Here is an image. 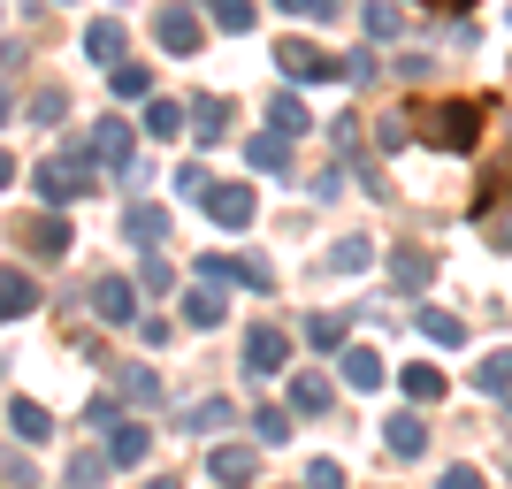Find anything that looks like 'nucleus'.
Here are the masks:
<instances>
[{"label": "nucleus", "mask_w": 512, "mask_h": 489, "mask_svg": "<svg viewBox=\"0 0 512 489\" xmlns=\"http://www.w3.org/2000/svg\"><path fill=\"white\" fill-rule=\"evenodd\" d=\"M276 69H283V85H337V77H352L344 54H321L314 39H283L276 46Z\"/></svg>", "instance_id": "nucleus-1"}, {"label": "nucleus", "mask_w": 512, "mask_h": 489, "mask_svg": "<svg viewBox=\"0 0 512 489\" xmlns=\"http://www.w3.org/2000/svg\"><path fill=\"white\" fill-rule=\"evenodd\" d=\"M31 192L46 199V207H69V199L92 192V161L85 153H62V161H46V169H31Z\"/></svg>", "instance_id": "nucleus-2"}, {"label": "nucleus", "mask_w": 512, "mask_h": 489, "mask_svg": "<svg viewBox=\"0 0 512 489\" xmlns=\"http://www.w3.org/2000/svg\"><path fill=\"white\" fill-rule=\"evenodd\" d=\"M85 161H92L100 176H130V123H123V115H100V123H92Z\"/></svg>", "instance_id": "nucleus-3"}, {"label": "nucleus", "mask_w": 512, "mask_h": 489, "mask_svg": "<svg viewBox=\"0 0 512 489\" xmlns=\"http://www.w3.org/2000/svg\"><path fill=\"white\" fill-rule=\"evenodd\" d=\"M245 375H291V337H283L276 321H260V329H245Z\"/></svg>", "instance_id": "nucleus-4"}, {"label": "nucleus", "mask_w": 512, "mask_h": 489, "mask_svg": "<svg viewBox=\"0 0 512 489\" xmlns=\"http://www.w3.org/2000/svg\"><path fill=\"white\" fill-rule=\"evenodd\" d=\"M253 214H260L253 184H214L207 192V222H222V230H253Z\"/></svg>", "instance_id": "nucleus-5"}, {"label": "nucleus", "mask_w": 512, "mask_h": 489, "mask_svg": "<svg viewBox=\"0 0 512 489\" xmlns=\"http://www.w3.org/2000/svg\"><path fill=\"white\" fill-rule=\"evenodd\" d=\"M92 314H100L107 329H130V321H138V283L130 276H100L92 283Z\"/></svg>", "instance_id": "nucleus-6"}, {"label": "nucleus", "mask_w": 512, "mask_h": 489, "mask_svg": "<svg viewBox=\"0 0 512 489\" xmlns=\"http://www.w3.org/2000/svg\"><path fill=\"white\" fill-rule=\"evenodd\" d=\"M153 39H161V46L176 54V62H184V54H199V39H207V31H199V16L184 8V0H169V8L153 16Z\"/></svg>", "instance_id": "nucleus-7"}, {"label": "nucleus", "mask_w": 512, "mask_h": 489, "mask_svg": "<svg viewBox=\"0 0 512 489\" xmlns=\"http://www.w3.org/2000/svg\"><path fill=\"white\" fill-rule=\"evenodd\" d=\"M207 474H214V489H253L260 459H253V444H214L207 451Z\"/></svg>", "instance_id": "nucleus-8"}, {"label": "nucleus", "mask_w": 512, "mask_h": 489, "mask_svg": "<svg viewBox=\"0 0 512 489\" xmlns=\"http://www.w3.org/2000/svg\"><path fill=\"white\" fill-rule=\"evenodd\" d=\"M123 237L138 253H161V245H169V207H146V199H138V207L123 214Z\"/></svg>", "instance_id": "nucleus-9"}, {"label": "nucleus", "mask_w": 512, "mask_h": 489, "mask_svg": "<svg viewBox=\"0 0 512 489\" xmlns=\"http://www.w3.org/2000/svg\"><path fill=\"white\" fill-rule=\"evenodd\" d=\"M230 123H237V107L222 100V92H199V100H192V130H199V146H222V138H230Z\"/></svg>", "instance_id": "nucleus-10"}, {"label": "nucleus", "mask_w": 512, "mask_h": 489, "mask_svg": "<svg viewBox=\"0 0 512 489\" xmlns=\"http://www.w3.org/2000/svg\"><path fill=\"white\" fill-rule=\"evenodd\" d=\"M428 123H436V130H428L436 146H459V153H467L474 138H482V115H474V107H436Z\"/></svg>", "instance_id": "nucleus-11"}, {"label": "nucleus", "mask_w": 512, "mask_h": 489, "mask_svg": "<svg viewBox=\"0 0 512 489\" xmlns=\"http://www.w3.org/2000/svg\"><path fill=\"white\" fill-rule=\"evenodd\" d=\"M222 314H230V291H214V283L184 291V329H222Z\"/></svg>", "instance_id": "nucleus-12"}, {"label": "nucleus", "mask_w": 512, "mask_h": 489, "mask_svg": "<svg viewBox=\"0 0 512 489\" xmlns=\"http://www.w3.org/2000/svg\"><path fill=\"white\" fill-rule=\"evenodd\" d=\"M123 23H115V16H92L85 23V54H92V62H100V69H123Z\"/></svg>", "instance_id": "nucleus-13"}, {"label": "nucleus", "mask_w": 512, "mask_h": 489, "mask_svg": "<svg viewBox=\"0 0 512 489\" xmlns=\"http://www.w3.org/2000/svg\"><path fill=\"white\" fill-rule=\"evenodd\" d=\"M383 444H390V459H421V451H428V421H421V413H390Z\"/></svg>", "instance_id": "nucleus-14"}, {"label": "nucleus", "mask_w": 512, "mask_h": 489, "mask_svg": "<svg viewBox=\"0 0 512 489\" xmlns=\"http://www.w3.org/2000/svg\"><path fill=\"white\" fill-rule=\"evenodd\" d=\"M8 428H16V444H46L54 436V413L39 398H8Z\"/></svg>", "instance_id": "nucleus-15"}, {"label": "nucleus", "mask_w": 512, "mask_h": 489, "mask_svg": "<svg viewBox=\"0 0 512 489\" xmlns=\"http://www.w3.org/2000/svg\"><path fill=\"white\" fill-rule=\"evenodd\" d=\"M337 367H344V383H352V390H383V352H367V344H344Z\"/></svg>", "instance_id": "nucleus-16"}, {"label": "nucleus", "mask_w": 512, "mask_h": 489, "mask_svg": "<svg viewBox=\"0 0 512 489\" xmlns=\"http://www.w3.org/2000/svg\"><path fill=\"white\" fill-rule=\"evenodd\" d=\"M245 161H253V176H291V138H276V130H260L253 146H245Z\"/></svg>", "instance_id": "nucleus-17"}, {"label": "nucleus", "mask_w": 512, "mask_h": 489, "mask_svg": "<svg viewBox=\"0 0 512 489\" xmlns=\"http://www.w3.org/2000/svg\"><path fill=\"white\" fill-rule=\"evenodd\" d=\"M69 245H77V237H69L62 214H39V222H31V260H69Z\"/></svg>", "instance_id": "nucleus-18"}, {"label": "nucleus", "mask_w": 512, "mask_h": 489, "mask_svg": "<svg viewBox=\"0 0 512 489\" xmlns=\"http://www.w3.org/2000/svg\"><path fill=\"white\" fill-rule=\"evenodd\" d=\"M337 405V390H329V375H314V367H299L291 375V413H329Z\"/></svg>", "instance_id": "nucleus-19"}, {"label": "nucleus", "mask_w": 512, "mask_h": 489, "mask_svg": "<svg viewBox=\"0 0 512 489\" xmlns=\"http://www.w3.org/2000/svg\"><path fill=\"white\" fill-rule=\"evenodd\" d=\"M375 268V237H337L329 245V276H367Z\"/></svg>", "instance_id": "nucleus-20"}, {"label": "nucleus", "mask_w": 512, "mask_h": 489, "mask_svg": "<svg viewBox=\"0 0 512 489\" xmlns=\"http://www.w3.org/2000/svg\"><path fill=\"white\" fill-rule=\"evenodd\" d=\"M146 444H153V428H146V421L107 428V459H115V467H138V459H146Z\"/></svg>", "instance_id": "nucleus-21"}, {"label": "nucleus", "mask_w": 512, "mask_h": 489, "mask_svg": "<svg viewBox=\"0 0 512 489\" xmlns=\"http://www.w3.org/2000/svg\"><path fill=\"white\" fill-rule=\"evenodd\" d=\"M31 306H39V283L23 276V268H0V321L31 314Z\"/></svg>", "instance_id": "nucleus-22"}, {"label": "nucleus", "mask_w": 512, "mask_h": 489, "mask_svg": "<svg viewBox=\"0 0 512 489\" xmlns=\"http://www.w3.org/2000/svg\"><path fill=\"white\" fill-rule=\"evenodd\" d=\"M413 321H421V337H428V344H444V352H459V344H467V321L444 314V306H421Z\"/></svg>", "instance_id": "nucleus-23"}, {"label": "nucleus", "mask_w": 512, "mask_h": 489, "mask_svg": "<svg viewBox=\"0 0 512 489\" xmlns=\"http://www.w3.org/2000/svg\"><path fill=\"white\" fill-rule=\"evenodd\" d=\"M268 123H276V138H306V130H314V115H306L299 92H276V100H268Z\"/></svg>", "instance_id": "nucleus-24"}, {"label": "nucleus", "mask_w": 512, "mask_h": 489, "mask_svg": "<svg viewBox=\"0 0 512 489\" xmlns=\"http://www.w3.org/2000/svg\"><path fill=\"white\" fill-rule=\"evenodd\" d=\"M107 474H115V459H107V451H77L62 482H69V489H107Z\"/></svg>", "instance_id": "nucleus-25"}, {"label": "nucleus", "mask_w": 512, "mask_h": 489, "mask_svg": "<svg viewBox=\"0 0 512 489\" xmlns=\"http://www.w3.org/2000/svg\"><path fill=\"white\" fill-rule=\"evenodd\" d=\"M474 390H490V398H512V344H497L490 360L474 367Z\"/></svg>", "instance_id": "nucleus-26"}, {"label": "nucleus", "mask_w": 512, "mask_h": 489, "mask_svg": "<svg viewBox=\"0 0 512 489\" xmlns=\"http://www.w3.org/2000/svg\"><path fill=\"white\" fill-rule=\"evenodd\" d=\"M230 421H237L230 398H199L192 413H184V428H192V436H214V428H230Z\"/></svg>", "instance_id": "nucleus-27"}, {"label": "nucleus", "mask_w": 512, "mask_h": 489, "mask_svg": "<svg viewBox=\"0 0 512 489\" xmlns=\"http://www.w3.org/2000/svg\"><path fill=\"white\" fill-rule=\"evenodd\" d=\"M184 123H192V107H176V100H146V130H153V138H184Z\"/></svg>", "instance_id": "nucleus-28"}, {"label": "nucleus", "mask_w": 512, "mask_h": 489, "mask_svg": "<svg viewBox=\"0 0 512 489\" xmlns=\"http://www.w3.org/2000/svg\"><path fill=\"white\" fill-rule=\"evenodd\" d=\"M306 344H314V352H344V344H352V321L314 314V321H306Z\"/></svg>", "instance_id": "nucleus-29"}, {"label": "nucleus", "mask_w": 512, "mask_h": 489, "mask_svg": "<svg viewBox=\"0 0 512 489\" xmlns=\"http://www.w3.org/2000/svg\"><path fill=\"white\" fill-rule=\"evenodd\" d=\"M107 85L123 92V100H153V69L146 62H123V69H107Z\"/></svg>", "instance_id": "nucleus-30"}, {"label": "nucleus", "mask_w": 512, "mask_h": 489, "mask_svg": "<svg viewBox=\"0 0 512 489\" xmlns=\"http://www.w3.org/2000/svg\"><path fill=\"white\" fill-rule=\"evenodd\" d=\"M398 383H406L413 405H436V398H444V375H436V367H398Z\"/></svg>", "instance_id": "nucleus-31"}, {"label": "nucleus", "mask_w": 512, "mask_h": 489, "mask_svg": "<svg viewBox=\"0 0 512 489\" xmlns=\"http://www.w3.org/2000/svg\"><path fill=\"white\" fill-rule=\"evenodd\" d=\"M390 276L406 283V291H421V283L436 276V260H428V253H413V245H406V253H390Z\"/></svg>", "instance_id": "nucleus-32"}, {"label": "nucleus", "mask_w": 512, "mask_h": 489, "mask_svg": "<svg viewBox=\"0 0 512 489\" xmlns=\"http://www.w3.org/2000/svg\"><path fill=\"white\" fill-rule=\"evenodd\" d=\"M207 8H214V31H230V39L253 31V0H207Z\"/></svg>", "instance_id": "nucleus-33"}, {"label": "nucleus", "mask_w": 512, "mask_h": 489, "mask_svg": "<svg viewBox=\"0 0 512 489\" xmlns=\"http://www.w3.org/2000/svg\"><path fill=\"white\" fill-rule=\"evenodd\" d=\"M123 405H161V375L153 367H123Z\"/></svg>", "instance_id": "nucleus-34"}, {"label": "nucleus", "mask_w": 512, "mask_h": 489, "mask_svg": "<svg viewBox=\"0 0 512 489\" xmlns=\"http://www.w3.org/2000/svg\"><path fill=\"white\" fill-rule=\"evenodd\" d=\"M138 291L169 298V291H176V268H169V260H161V253H146V260H138Z\"/></svg>", "instance_id": "nucleus-35"}, {"label": "nucleus", "mask_w": 512, "mask_h": 489, "mask_svg": "<svg viewBox=\"0 0 512 489\" xmlns=\"http://www.w3.org/2000/svg\"><path fill=\"white\" fill-rule=\"evenodd\" d=\"M253 436H260V444H291V413H283V405H260V413H253Z\"/></svg>", "instance_id": "nucleus-36"}, {"label": "nucleus", "mask_w": 512, "mask_h": 489, "mask_svg": "<svg viewBox=\"0 0 512 489\" xmlns=\"http://www.w3.org/2000/svg\"><path fill=\"white\" fill-rule=\"evenodd\" d=\"M62 115H69L62 85H39V92H31V123H62Z\"/></svg>", "instance_id": "nucleus-37"}, {"label": "nucleus", "mask_w": 512, "mask_h": 489, "mask_svg": "<svg viewBox=\"0 0 512 489\" xmlns=\"http://www.w3.org/2000/svg\"><path fill=\"white\" fill-rule=\"evenodd\" d=\"M436 489H490V474H482V467H467V459H451V467L436 474Z\"/></svg>", "instance_id": "nucleus-38"}, {"label": "nucleus", "mask_w": 512, "mask_h": 489, "mask_svg": "<svg viewBox=\"0 0 512 489\" xmlns=\"http://www.w3.org/2000/svg\"><path fill=\"white\" fill-rule=\"evenodd\" d=\"M367 39H398V8H390V0H367Z\"/></svg>", "instance_id": "nucleus-39"}, {"label": "nucleus", "mask_w": 512, "mask_h": 489, "mask_svg": "<svg viewBox=\"0 0 512 489\" xmlns=\"http://www.w3.org/2000/svg\"><path fill=\"white\" fill-rule=\"evenodd\" d=\"M329 138H337V161H360V115H337Z\"/></svg>", "instance_id": "nucleus-40"}, {"label": "nucleus", "mask_w": 512, "mask_h": 489, "mask_svg": "<svg viewBox=\"0 0 512 489\" xmlns=\"http://www.w3.org/2000/svg\"><path fill=\"white\" fill-rule=\"evenodd\" d=\"M85 428H100V436H107V428H123V405H115V398L100 390V398L85 405Z\"/></svg>", "instance_id": "nucleus-41"}, {"label": "nucleus", "mask_w": 512, "mask_h": 489, "mask_svg": "<svg viewBox=\"0 0 512 489\" xmlns=\"http://www.w3.org/2000/svg\"><path fill=\"white\" fill-rule=\"evenodd\" d=\"M237 283H245V291H276V268H268V260H237Z\"/></svg>", "instance_id": "nucleus-42"}, {"label": "nucleus", "mask_w": 512, "mask_h": 489, "mask_svg": "<svg viewBox=\"0 0 512 489\" xmlns=\"http://www.w3.org/2000/svg\"><path fill=\"white\" fill-rule=\"evenodd\" d=\"M276 8H283V16H314V23H329L344 0H276Z\"/></svg>", "instance_id": "nucleus-43"}, {"label": "nucleus", "mask_w": 512, "mask_h": 489, "mask_svg": "<svg viewBox=\"0 0 512 489\" xmlns=\"http://www.w3.org/2000/svg\"><path fill=\"white\" fill-rule=\"evenodd\" d=\"M176 192H184V199H199V207H207V192H214V176H207V169H199V161H192V169L176 176Z\"/></svg>", "instance_id": "nucleus-44"}, {"label": "nucleus", "mask_w": 512, "mask_h": 489, "mask_svg": "<svg viewBox=\"0 0 512 489\" xmlns=\"http://www.w3.org/2000/svg\"><path fill=\"white\" fill-rule=\"evenodd\" d=\"M306 489H344V467L337 459H314V467H306Z\"/></svg>", "instance_id": "nucleus-45"}, {"label": "nucleus", "mask_w": 512, "mask_h": 489, "mask_svg": "<svg viewBox=\"0 0 512 489\" xmlns=\"http://www.w3.org/2000/svg\"><path fill=\"white\" fill-rule=\"evenodd\" d=\"M0 474H8V489H39V467H31V459H8Z\"/></svg>", "instance_id": "nucleus-46"}, {"label": "nucleus", "mask_w": 512, "mask_h": 489, "mask_svg": "<svg viewBox=\"0 0 512 489\" xmlns=\"http://www.w3.org/2000/svg\"><path fill=\"white\" fill-rule=\"evenodd\" d=\"M490 245H497V253H512V207H505V214L490 222Z\"/></svg>", "instance_id": "nucleus-47"}, {"label": "nucleus", "mask_w": 512, "mask_h": 489, "mask_svg": "<svg viewBox=\"0 0 512 489\" xmlns=\"http://www.w3.org/2000/svg\"><path fill=\"white\" fill-rule=\"evenodd\" d=\"M8 184H16V161H8V153H0V192H8Z\"/></svg>", "instance_id": "nucleus-48"}, {"label": "nucleus", "mask_w": 512, "mask_h": 489, "mask_svg": "<svg viewBox=\"0 0 512 489\" xmlns=\"http://www.w3.org/2000/svg\"><path fill=\"white\" fill-rule=\"evenodd\" d=\"M146 489H184V482H169V474H153V482H146Z\"/></svg>", "instance_id": "nucleus-49"}, {"label": "nucleus", "mask_w": 512, "mask_h": 489, "mask_svg": "<svg viewBox=\"0 0 512 489\" xmlns=\"http://www.w3.org/2000/svg\"><path fill=\"white\" fill-rule=\"evenodd\" d=\"M0 123H8V100H0Z\"/></svg>", "instance_id": "nucleus-50"}, {"label": "nucleus", "mask_w": 512, "mask_h": 489, "mask_svg": "<svg viewBox=\"0 0 512 489\" xmlns=\"http://www.w3.org/2000/svg\"><path fill=\"white\" fill-rule=\"evenodd\" d=\"M444 8H467V0H444Z\"/></svg>", "instance_id": "nucleus-51"}]
</instances>
